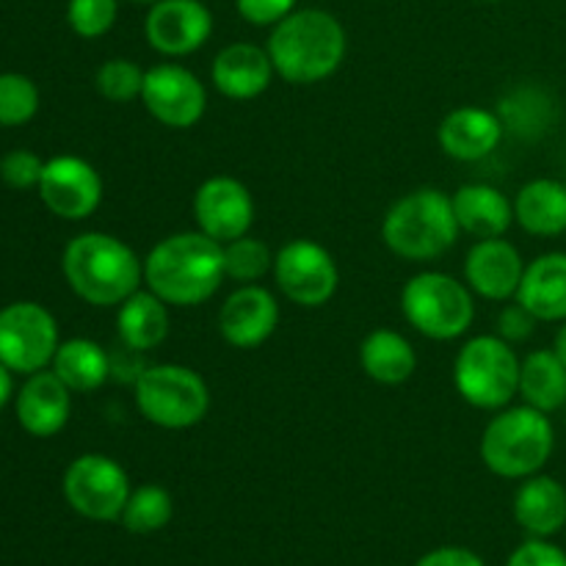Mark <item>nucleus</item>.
Returning <instances> with one entry per match:
<instances>
[{
	"label": "nucleus",
	"mask_w": 566,
	"mask_h": 566,
	"mask_svg": "<svg viewBox=\"0 0 566 566\" xmlns=\"http://www.w3.org/2000/svg\"><path fill=\"white\" fill-rule=\"evenodd\" d=\"M224 276V243L199 230L166 235L144 258V282L169 307L205 304Z\"/></svg>",
	"instance_id": "nucleus-1"
},
{
	"label": "nucleus",
	"mask_w": 566,
	"mask_h": 566,
	"mask_svg": "<svg viewBox=\"0 0 566 566\" xmlns=\"http://www.w3.org/2000/svg\"><path fill=\"white\" fill-rule=\"evenodd\" d=\"M265 50L282 81L310 86L340 70L346 59V31L329 11L298 9L276 22Z\"/></svg>",
	"instance_id": "nucleus-2"
},
{
	"label": "nucleus",
	"mask_w": 566,
	"mask_h": 566,
	"mask_svg": "<svg viewBox=\"0 0 566 566\" xmlns=\"http://www.w3.org/2000/svg\"><path fill=\"white\" fill-rule=\"evenodd\" d=\"M72 291L94 307H119L144 282V260L122 238L83 232L72 238L61 258Z\"/></svg>",
	"instance_id": "nucleus-3"
},
{
	"label": "nucleus",
	"mask_w": 566,
	"mask_h": 566,
	"mask_svg": "<svg viewBox=\"0 0 566 566\" xmlns=\"http://www.w3.org/2000/svg\"><path fill=\"white\" fill-rule=\"evenodd\" d=\"M459 221L453 202L440 188L409 191L387 210L381 221V241L409 263H429L457 243Z\"/></svg>",
	"instance_id": "nucleus-4"
},
{
	"label": "nucleus",
	"mask_w": 566,
	"mask_h": 566,
	"mask_svg": "<svg viewBox=\"0 0 566 566\" xmlns=\"http://www.w3.org/2000/svg\"><path fill=\"white\" fill-rule=\"evenodd\" d=\"M556 431L539 409L509 407L486 423L481 437V459L501 479H531L553 457Z\"/></svg>",
	"instance_id": "nucleus-5"
},
{
	"label": "nucleus",
	"mask_w": 566,
	"mask_h": 566,
	"mask_svg": "<svg viewBox=\"0 0 566 566\" xmlns=\"http://www.w3.org/2000/svg\"><path fill=\"white\" fill-rule=\"evenodd\" d=\"M520 363L512 343L501 335H479L457 354L453 385L470 407L501 412L520 392Z\"/></svg>",
	"instance_id": "nucleus-6"
},
{
	"label": "nucleus",
	"mask_w": 566,
	"mask_h": 566,
	"mask_svg": "<svg viewBox=\"0 0 566 566\" xmlns=\"http://www.w3.org/2000/svg\"><path fill=\"white\" fill-rule=\"evenodd\" d=\"M136 407L158 429L182 431L202 423L210 409V390L202 376L186 365H149L136 379Z\"/></svg>",
	"instance_id": "nucleus-7"
},
{
	"label": "nucleus",
	"mask_w": 566,
	"mask_h": 566,
	"mask_svg": "<svg viewBox=\"0 0 566 566\" xmlns=\"http://www.w3.org/2000/svg\"><path fill=\"white\" fill-rule=\"evenodd\" d=\"M403 318L431 340H457L473 326V293L457 276L420 271L401 291Z\"/></svg>",
	"instance_id": "nucleus-8"
},
{
	"label": "nucleus",
	"mask_w": 566,
	"mask_h": 566,
	"mask_svg": "<svg viewBox=\"0 0 566 566\" xmlns=\"http://www.w3.org/2000/svg\"><path fill=\"white\" fill-rule=\"evenodd\" d=\"M130 492L125 468L103 453H83L64 473L66 503L94 523L119 520Z\"/></svg>",
	"instance_id": "nucleus-9"
},
{
	"label": "nucleus",
	"mask_w": 566,
	"mask_h": 566,
	"mask_svg": "<svg viewBox=\"0 0 566 566\" xmlns=\"http://www.w3.org/2000/svg\"><path fill=\"white\" fill-rule=\"evenodd\" d=\"M55 318L36 302H17L0 310V363L14 374L33 376L59 352Z\"/></svg>",
	"instance_id": "nucleus-10"
},
{
	"label": "nucleus",
	"mask_w": 566,
	"mask_h": 566,
	"mask_svg": "<svg viewBox=\"0 0 566 566\" xmlns=\"http://www.w3.org/2000/svg\"><path fill=\"white\" fill-rule=\"evenodd\" d=\"M276 287L298 307H324L340 285V271L326 247L296 238L274 254Z\"/></svg>",
	"instance_id": "nucleus-11"
},
{
	"label": "nucleus",
	"mask_w": 566,
	"mask_h": 566,
	"mask_svg": "<svg viewBox=\"0 0 566 566\" xmlns=\"http://www.w3.org/2000/svg\"><path fill=\"white\" fill-rule=\"evenodd\" d=\"M142 103L160 125L188 130L208 108V92L191 70L180 64H158L144 72Z\"/></svg>",
	"instance_id": "nucleus-12"
},
{
	"label": "nucleus",
	"mask_w": 566,
	"mask_h": 566,
	"mask_svg": "<svg viewBox=\"0 0 566 566\" xmlns=\"http://www.w3.org/2000/svg\"><path fill=\"white\" fill-rule=\"evenodd\" d=\"M36 188L44 208L64 221L88 219L103 202V177L77 155L44 160L42 180Z\"/></svg>",
	"instance_id": "nucleus-13"
},
{
	"label": "nucleus",
	"mask_w": 566,
	"mask_h": 566,
	"mask_svg": "<svg viewBox=\"0 0 566 566\" xmlns=\"http://www.w3.org/2000/svg\"><path fill=\"white\" fill-rule=\"evenodd\" d=\"M193 219L199 232L219 243H230L252 230L254 199L235 177H208L193 193Z\"/></svg>",
	"instance_id": "nucleus-14"
},
{
	"label": "nucleus",
	"mask_w": 566,
	"mask_h": 566,
	"mask_svg": "<svg viewBox=\"0 0 566 566\" xmlns=\"http://www.w3.org/2000/svg\"><path fill=\"white\" fill-rule=\"evenodd\" d=\"M213 33V14L202 0H160L149 6L144 39L149 48L169 59L197 53Z\"/></svg>",
	"instance_id": "nucleus-15"
},
{
	"label": "nucleus",
	"mask_w": 566,
	"mask_h": 566,
	"mask_svg": "<svg viewBox=\"0 0 566 566\" xmlns=\"http://www.w3.org/2000/svg\"><path fill=\"white\" fill-rule=\"evenodd\" d=\"M280 326V302L260 285H241L219 310V332L232 348H258Z\"/></svg>",
	"instance_id": "nucleus-16"
},
{
	"label": "nucleus",
	"mask_w": 566,
	"mask_h": 566,
	"mask_svg": "<svg viewBox=\"0 0 566 566\" xmlns=\"http://www.w3.org/2000/svg\"><path fill=\"white\" fill-rule=\"evenodd\" d=\"M525 263L517 247L503 238H484L475 241L464 260V282L473 293L490 302H509L517 296L523 282Z\"/></svg>",
	"instance_id": "nucleus-17"
},
{
	"label": "nucleus",
	"mask_w": 566,
	"mask_h": 566,
	"mask_svg": "<svg viewBox=\"0 0 566 566\" xmlns=\"http://www.w3.org/2000/svg\"><path fill=\"white\" fill-rule=\"evenodd\" d=\"M503 133L506 130H503V122L495 111L462 105L440 122L437 138H440V147L448 158L475 164V160H484L486 155L495 153Z\"/></svg>",
	"instance_id": "nucleus-18"
},
{
	"label": "nucleus",
	"mask_w": 566,
	"mask_h": 566,
	"mask_svg": "<svg viewBox=\"0 0 566 566\" xmlns=\"http://www.w3.org/2000/svg\"><path fill=\"white\" fill-rule=\"evenodd\" d=\"M269 50L252 42L227 44L210 66V81L224 97L230 99H254L271 86L274 77Z\"/></svg>",
	"instance_id": "nucleus-19"
},
{
	"label": "nucleus",
	"mask_w": 566,
	"mask_h": 566,
	"mask_svg": "<svg viewBox=\"0 0 566 566\" xmlns=\"http://www.w3.org/2000/svg\"><path fill=\"white\" fill-rule=\"evenodd\" d=\"M70 387L53 374L39 370L17 396V420L31 437H55L70 420Z\"/></svg>",
	"instance_id": "nucleus-20"
},
{
	"label": "nucleus",
	"mask_w": 566,
	"mask_h": 566,
	"mask_svg": "<svg viewBox=\"0 0 566 566\" xmlns=\"http://www.w3.org/2000/svg\"><path fill=\"white\" fill-rule=\"evenodd\" d=\"M514 298L536 321H566V254L547 252L531 260Z\"/></svg>",
	"instance_id": "nucleus-21"
},
{
	"label": "nucleus",
	"mask_w": 566,
	"mask_h": 566,
	"mask_svg": "<svg viewBox=\"0 0 566 566\" xmlns=\"http://www.w3.org/2000/svg\"><path fill=\"white\" fill-rule=\"evenodd\" d=\"M459 230L479 238H503L514 221V202L486 182H468L451 197Z\"/></svg>",
	"instance_id": "nucleus-22"
},
{
	"label": "nucleus",
	"mask_w": 566,
	"mask_h": 566,
	"mask_svg": "<svg viewBox=\"0 0 566 566\" xmlns=\"http://www.w3.org/2000/svg\"><path fill=\"white\" fill-rule=\"evenodd\" d=\"M514 520L536 539L558 534L566 525V490L551 475H531L514 495Z\"/></svg>",
	"instance_id": "nucleus-23"
},
{
	"label": "nucleus",
	"mask_w": 566,
	"mask_h": 566,
	"mask_svg": "<svg viewBox=\"0 0 566 566\" xmlns=\"http://www.w3.org/2000/svg\"><path fill=\"white\" fill-rule=\"evenodd\" d=\"M514 221L536 238L566 232V186L553 177H539L520 188L514 199Z\"/></svg>",
	"instance_id": "nucleus-24"
},
{
	"label": "nucleus",
	"mask_w": 566,
	"mask_h": 566,
	"mask_svg": "<svg viewBox=\"0 0 566 566\" xmlns=\"http://www.w3.org/2000/svg\"><path fill=\"white\" fill-rule=\"evenodd\" d=\"M116 329L125 348L153 352L169 337V304L153 291H136L119 304Z\"/></svg>",
	"instance_id": "nucleus-25"
},
{
	"label": "nucleus",
	"mask_w": 566,
	"mask_h": 566,
	"mask_svg": "<svg viewBox=\"0 0 566 566\" xmlns=\"http://www.w3.org/2000/svg\"><path fill=\"white\" fill-rule=\"evenodd\" d=\"M359 365L379 385H403L418 370V352L401 332L374 329L359 346Z\"/></svg>",
	"instance_id": "nucleus-26"
},
{
	"label": "nucleus",
	"mask_w": 566,
	"mask_h": 566,
	"mask_svg": "<svg viewBox=\"0 0 566 566\" xmlns=\"http://www.w3.org/2000/svg\"><path fill=\"white\" fill-rule=\"evenodd\" d=\"M523 403L551 415L566 403V365L553 348L531 352L520 363V392Z\"/></svg>",
	"instance_id": "nucleus-27"
},
{
	"label": "nucleus",
	"mask_w": 566,
	"mask_h": 566,
	"mask_svg": "<svg viewBox=\"0 0 566 566\" xmlns=\"http://www.w3.org/2000/svg\"><path fill=\"white\" fill-rule=\"evenodd\" d=\"M497 116L503 122V130L514 133L520 138H539L553 130L558 119L556 99L539 86H514L497 103Z\"/></svg>",
	"instance_id": "nucleus-28"
},
{
	"label": "nucleus",
	"mask_w": 566,
	"mask_h": 566,
	"mask_svg": "<svg viewBox=\"0 0 566 566\" xmlns=\"http://www.w3.org/2000/svg\"><path fill=\"white\" fill-rule=\"evenodd\" d=\"M53 374L72 392H94L108 381L111 359L99 343L86 337H72L61 343L53 357Z\"/></svg>",
	"instance_id": "nucleus-29"
},
{
	"label": "nucleus",
	"mask_w": 566,
	"mask_h": 566,
	"mask_svg": "<svg viewBox=\"0 0 566 566\" xmlns=\"http://www.w3.org/2000/svg\"><path fill=\"white\" fill-rule=\"evenodd\" d=\"M171 517H175V501L169 492L158 484H144L130 492L119 520L130 534H155L166 528Z\"/></svg>",
	"instance_id": "nucleus-30"
},
{
	"label": "nucleus",
	"mask_w": 566,
	"mask_h": 566,
	"mask_svg": "<svg viewBox=\"0 0 566 566\" xmlns=\"http://www.w3.org/2000/svg\"><path fill=\"white\" fill-rule=\"evenodd\" d=\"M269 271H274V254L258 238H235L224 243V274L241 285H254Z\"/></svg>",
	"instance_id": "nucleus-31"
},
{
	"label": "nucleus",
	"mask_w": 566,
	"mask_h": 566,
	"mask_svg": "<svg viewBox=\"0 0 566 566\" xmlns=\"http://www.w3.org/2000/svg\"><path fill=\"white\" fill-rule=\"evenodd\" d=\"M39 111L36 83L20 72H3L0 75V125L17 127L25 125Z\"/></svg>",
	"instance_id": "nucleus-32"
},
{
	"label": "nucleus",
	"mask_w": 566,
	"mask_h": 566,
	"mask_svg": "<svg viewBox=\"0 0 566 566\" xmlns=\"http://www.w3.org/2000/svg\"><path fill=\"white\" fill-rule=\"evenodd\" d=\"M94 86L111 103H130L142 99L144 88V70L127 59H111L94 75Z\"/></svg>",
	"instance_id": "nucleus-33"
},
{
	"label": "nucleus",
	"mask_w": 566,
	"mask_h": 566,
	"mask_svg": "<svg viewBox=\"0 0 566 566\" xmlns=\"http://www.w3.org/2000/svg\"><path fill=\"white\" fill-rule=\"evenodd\" d=\"M116 11H119L116 0H70L66 20L77 36L99 39L114 28Z\"/></svg>",
	"instance_id": "nucleus-34"
},
{
	"label": "nucleus",
	"mask_w": 566,
	"mask_h": 566,
	"mask_svg": "<svg viewBox=\"0 0 566 566\" xmlns=\"http://www.w3.org/2000/svg\"><path fill=\"white\" fill-rule=\"evenodd\" d=\"M44 171V160L39 158L31 149H14V153L3 155L0 158V177H3L6 186L17 188V191H25V188L39 186Z\"/></svg>",
	"instance_id": "nucleus-35"
},
{
	"label": "nucleus",
	"mask_w": 566,
	"mask_h": 566,
	"mask_svg": "<svg viewBox=\"0 0 566 566\" xmlns=\"http://www.w3.org/2000/svg\"><path fill=\"white\" fill-rule=\"evenodd\" d=\"M238 14L252 25H276L291 11H296V0H235Z\"/></svg>",
	"instance_id": "nucleus-36"
},
{
	"label": "nucleus",
	"mask_w": 566,
	"mask_h": 566,
	"mask_svg": "<svg viewBox=\"0 0 566 566\" xmlns=\"http://www.w3.org/2000/svg\"><path fill=\"white\" fill-rule=\"evenodd\" d=\"M506 566H566V553L545 539H531L512 553Z\"/></svg>",
	"instance_id": "nucleus-37"
},
{
	"label": "nucleus",
	"mask_w": 566,
	"mask_h": 566,
	"mask_svg": "<svg viewBox=\"0 0 566 566\" xmlns=\"http://www.w3.org/2000/svg\"><path fill=\"white\" fill-rule=\"evenodd\" d=\"M536 318L523 307V304H506L497 315V335L506 343H523L534 335Z\"/></svg>",
	"instance_id": "nucleus-38"
},
{
	"label": "nucleus",
	"mask_w": 566,
	"mask_h": 566,
	"mask_svg": "<svg viewBox=\"0 0 566 566\" xmlns=\"http://www.w3.org/2000/svg\"><path fill=\"white\" fill-rule=\"evenodd\" d=\"M415 566H484V562L464 547H440V551L426 553Z\"/></svg>",
	"instance_id": "nucleus-39"
},
{
	"label": "nucleus",
	"mask_w": 566,
	"mask_h": 566,
	"mask_svg": "<svg viewBox=\"0 0 566 566\" xmlns=\"http://www.w3.org/2000/svg\"><path fill=\"white\" fill-rule=\"evenodd\" d=\"M9 396H11V370L0 363V409L6 407Z\"/></svg>",
	"instance_id": "nucleus-40"
},
{
	"label": "nucleus",
	"mask_w": 566,
	"mask_h": 566,
	"mask_svg": "<svg viewBox=\"0 0 566 566\" xmlns=\"http://www.w3.org/2000/svg\"><path fill=\"white\" fill-rule=\"evenodd\" d=\"M553 352L562 357V363L566 365V321H562V329L556 332V340H553Z\"/></svg>",
	"instance_id": "nucleus-41"
},
{
	"label": "nucleus",
	"mask_w": 566,
	"mask_h": 566,
	"mask_svg": "<svg viewBox=\"0 0 566 566\" xmlns=\"http://www.w3.org/2000/svg\"><path fill=\"white\" fill-rule=\"evenodd\" d=\"M133 3H149V6H153V3H160V0H133Z\"/></svg>",
	"instance_id": "nucleus-42"
},
{
	"label": "nucleus",
	"mask_w": 566,
	"mask_h": 566,
	"mask_svg": "<svg viewBox=\"0 0 566 566\" xmlns=\"http://www.w3.org/2000/svg\"><path fill=\"white\" fill-rule=\"evenodd\" d=\"M486 3H497V0H486Z\"/></svg>",
	"instance_id": "nucleus-43"
}]
</instances>
